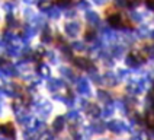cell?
<instances>
[{"instance_id":"obj_1","label":"cell","mask_w":154,"mask_h":140,"mask_svg":"<svg viewBox=\"0 0 154 140\" xmlns=\"http://www.w3.org/2000/svg\"><path fill=\"white\" fill-rule=\"evenodd\" d=\"M108 22H109L112 26H115V28H121V26L124 25V18L121 16L119 13H112V15H109V18H108Z\"/></svg>"},{"instance_id":"obj_2","label":"cell","mask_w":154,"mask_h":140,"mask_svg":"<svg viewBox=\"0 0 154 140\" xmlns=\"http://www.w3.org/2000/svg\"><path fill=\"white\" fill-rule=\"evenodd\" d=\"M0 130H2V133H3L5 136H8V137H13V136H15V127H13V124H10V122L2 124V126H0Z\"/></svg>"},{"instance_id":"obj_3","label":"cell","mask_w":154,"mask_h":140,"mask_svg":"<svg viewBox=\"0 0 154 140\" xmlns=\"http://www.w3.org/2000/svg\"><path fill=\"white\" fill-rule=\"evenodd\" d=\"M76 64L82 69H89V66H90L89 60H86V59H76Z\"/></svg>"},{"instance_id":"obj_4","label":"cell","mask_w":154,"mask_h":140,"mask_svg":"<svg viewBox=\"0 0 154 140\" xmlns=\"http://www.w3.org/2000/svg\"><path fill=\"white\" fill-rule=\"evenodd\" d=\"M147 124H148V127H150V129H153L154 130V113L153 111L147 115Z\"/></svg>"},{"instance_id":"obj_5","label":"cell","mask_w":154,"mask_h":140,"mask_svg":"<svg viewBox=\"0 0 154 140\" xmlns=\"http://www.w3.org/2000/svg\"><path fill=\"white\" fill-rule=\"evenodd\" d=\"M148 3V6H151V9H154V0H146Z\"/></svg>"},{"instance_id":"obj_6","label":"cell","mask_w":154,"mask_h":140,"mask_svg":"<svg viewBox=\"0 0 154 140\" xmlns=\"http://www.w3.org/2000/svg\"><path fill=\"white\" fill-rule=\"evenodd\" d=\"M153 113H154V107H153Z\"/></svg>"}]
</instances>
